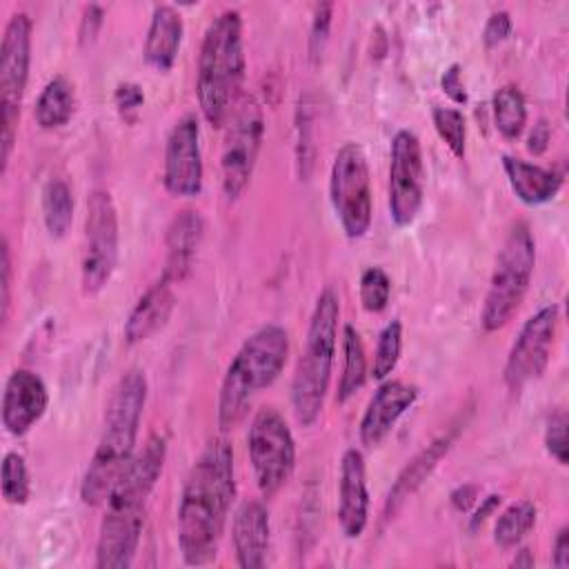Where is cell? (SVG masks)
Returning <instances> with one entry per match:
<instances>
[{
	"instance_id": "cell-25",
	"label": "cell",
	"mask_w": 569,
	"mask_h": 569,
	"mask_svg": "<svg viewBox=\"0 0 569 569\" xmlns=\"http://www.w3.org/2000/svg\"><path fill=\"white\" fill-rule=\"evenodd\" d=\"M76 111V89H73V82L64 76H56L51 78L38 100H36V109H33V116H36V122L40 129H58V127H64L71 116Z\"/></svg>"
},
{
	"instance_id": "cell-13",
	"label": "cell",
	"mask_w": 569,
	"mask_h": 569,
	"mask_svg": "<svg viewBox=\"0 0 569 569\" xmlns=\"http://www.w3.org/2000/svg\"><path fill=\"white\" fill-rule=\"evenodd\" d=\"M425 198L422 147L413 131L400 129L389 153V216L396 227H409Z\"/></svg>"
},
{
	"instance_id": "cell-18",
	"label": "cell",
	"mask_w": 569,
	"mask_h": 569,
	"mask_svg": "<svg viewBox=\"0 0 569 569\" xmlns=\"http://www.w3.org/2000/svg\"><path fill=\"white\" fill-rule=\"evenodd\" d=\"M369 520V489L365 456L351 447L340 458L338 473V522L347 538H360Z\"/></svg>"
},
{
	"instance_id": "cell-2",
	"label": "cell",
	"mask_w": 569,
	"mask_h": 569,
	"mask_svg": "<svg viewBox=\"0 0 569 569\" xmlns=\"http://www.w3.org/2000/svg\"><path fill=\"white\" fill-rule=\"evenodd\" d=\"M167 458V438L153 433L142 451L131 458L124 471L113 482L107 500L104 516L98 531L96 567L98 569H127L131 567L142 527L149 496L162 473Z\"/></svg>"
},
{
	"instance_id": "cell-38",
	"label": "cell",
	"mask_w": 569,
	"mask_h": 569,
	"mask_svg": "<svg viewBox=\"0 0 569 569\" xmlns=\"http://www.w3.org/2000/svg\"><path fill=\"white\" fill-rule=\"evenodd\" d=\"M102 20H104L102 7H98V4H87L84 7L82 18H80V29H78V42L82 47H87V44H91L96 40V36L100 33Z\"/></svg>"
},
{
	"instance_id": "cell-8",
	"label": "cell",
	"mask_w": 569,
	"mask_h": 569,
	"mask_svg": "<svg viewBox=\"0 0 569 569\" xmlns=\"http://www.w3.org/2000/svg\"><path fill=\"white\" fill-rule=\"evenodd\" d=\"M31 64V18L18 11L9 18L0 44V104H2V173L16 142L22 98Z\"/></svg>"
},
{
	"instance_id": "cell-9",
	"label": "cell",
	"mask_w": 569,
	"mask_h": 569,
	"mask_svg": "<svg viewBox=\"0 0 569 569\" xmlns=\"http://www.w3.org/2000/svg\"><path fill=\"white\" fill-rule=\"evenodd\" d=\"M247 451L262 498H273L296 467V440L278 409L262 407L256 411L247 433Z\"/></svg>"
},
{
	"instance_id": "cell-12",
	"label": "cell",
	"mask_w": 569,
	"mask_h": 569,
	"mask_svg": "<svg viewBox=\"0 0 569 569\" xmlns=\"http://www.w3.org/2000/svg\"><path fill=\"white\" fill-rule=\"evenodd\" d=\"M120 231L118 211L107 189H93L87 198L84 244L80 262V282L87 296L98 293L111 280L118 264Z\"/></svg>"
},
{
	"instance_id": "cell-19",
	"label": "cell",
	"mask_w": 569,
	"mask_h": 569,
	"mask_svg": "<svg viewBox=\"0 0 569 569\" xmlns=\"http://www.w3.org/2000/svg\"><path fill=\"white\" fill-rule=\"evenodd\" d=\"M269 511L262 500H244L231 522V540L236 560L242 569H260L267 562L269 551Z\"/></svg>"
},
{
	"instance_id": "cell-11",
	"label": "cell",
	"mask_w": 569,
	"mask_h": 569,
	"mask_svg": "<svg viewBox=\"0 0 569 569\" xmlns=\"http://www.w3.org/2000/svg\"><path fill=\"white\" fill-rule=\"evenodd\" d=\"M329 200L347 238H362L371 227L373 200L367 156L360 144L338 149L329 173Z\"/></svg>"
},
{
	"instance_id": "cell-31",
	"label": "cell",
	"mask_w": 569,
	"mask_h": 569,
	"mask_svg": "<svg viewBox=\"0 0 569 569\" xmlns=\"http://www.w3.org/2000/svg\"><path fill=\"white\" fill-rule=\"evenodd\" d=\"M0 487L2 498L9 505H24L31 496V482H29V469L18 451H7L2 458V471H0Z\"/></svg>"
},
{
	"instance_id": "cell-35",
	"label": "cell",
	"mask_w": 569,
	"mask_h": 569,
	"mask_svg": "<svg viewBox=\"0 0 569 569\" xmlns=\"http://www.w3.org/2000/svg\"><path fill=\"white\" fill-rule=\"evenodd\" d=\"M545 447H547V453L558 465H567V413L562 409L553 411L547 420Z\"/></svg>"
},
{
	"instance_id": "cell-3",
	"label": "cell",
	"mask_w": 569,
	"mask_h": 569,
	"mask_svg": "<svg viewBox=\"0 0 569 569\" xmlns=\"http://www.w3.org/2000/svg\"><path fill=\"white\" fill-rule=\"evenodd\" d=\"M147 378L140 369H129L118 378L104 409L98 447L80 485V498L84 505H102L118 476L131 462L140 418L147 405Z\"/></svg>"
},
{
	"instance_id": "cell-6",
	"label": "cell",
	"mask_w": 569,
	"mask_h": 569,
	"mask_svg": "<svg viewBox=\"0 0 569 569\" xmlns=\"http://www.w3.org/2000/svg\"><path fill=\"white\" fill-rule=\"evenodd\" d=\"M340 300L338 293L327 287L316 298L302 353L298 358L291 380V407L302 427H311L325 407V396L331 382L336 338H338Z\"/></svg>"
},
{
	"instance_id": "cell-5",
	"label": "cell",
	"mask_w": 569,
	"mask_h": 569,
	"mask_svg": "<svg viewBox=\"0 0 569 569\" xmlns=\"http://www.w3.org/2000/svg\"><path fill=\"white\" fill-rule=\"evenodd\" d=\"M289 356V333L280 325H262L256 329L231 358L220 393H218V427L220 431L236 429L253 398L271 387L284 369Z\"/></svg>"
},
{
	"instance_id": "cell-27",
	"label": "cell",
	"mask_w": 569,
	"mask_h": 569,
	"mask_svg": "<svg viewBox=\"0 0 569 569\" xmlns=\"http://www.w3.org/2000/svg\"><path fill=\"white\" fill-rule=\"evenodd\" d=\"M42 220L51 238H64L73 222V193L62 178H51L42 187Z\"/></svg>"
},
{
	"instance_id": "cell-10",
	"label": "cell",
	"mask_w": 569,
	"mask_h": 569,
	"mask_svg": "<svg viewBox=\"0 0 569 569\" xmlns=\"http://www.w3.org/2000/svg\"><path fill=\"white\" fill-rule=\"evenodd\" d=\"M224 124L220 178L224 198L233 202L244 193L262 147L264 116L260 102L253 96H242Z\"/></svg>"
},
{
	"instance_id": "cell-32",
	"label": "cell",
	"mask_w": 569,
	"mask_h": 569,
	"mask_svg": "<svg viewBox=\"0 0 569 569\" xmlns=\"http://www.w3.org/2000/svg\"><path fill=\"white\" fill-rule=\"evenodd\" d=\"M431 120L440 140L449 147V151L456 158L462 160L467 149V120L462 111L456 107H433Z\"/></svg>"
},
{
	"instance_id": "cell-44",
	"label": "cell",
	"mask_w": 569,
	"mask_h": 569,
	"mask_svg": "<svg viewBox=\"0 0 569 569\" xmlns=\"http://www.w3.org/2000/svg\"><path fill=\"white\" fill-rule=\"evenodd\" d=\"M551 565L558 569L569 567V527H560L556 540H553V553H551Z\"/></svg>"
},
{
	"instance_id": "cell-45",
	"label": "cell",
	"mask_w": 569,
	"mask_h": 569,
	"mask_svg": "<svg viewBox=\"0 0 569 569\" xmlns=\"http://www.w3.org/2000/svg\"><path fill=\"white\" fill-rule=\"evenodd\" d=\"M511 565H513V567H533V556H531V551H529L527 547H525V549H520Z\"/></svg>"
},
{
	"instance_id": "cell-1",
	"label": "cell",
	"mask_w": 569,
	"mask_h": 569,
	"mask_svg": "<svg viewBox=\"0 0 569 569\" xmlns=\"http://www.w3.org/2000/svg\"><path fill=\"white\" fill-rule=\"evenodd\" d=\"M233 496V449L224 438H211L191 465L178 502V547L187 565L216 558Z\"/></svg>"
},
{
	"instance_id": "cell-24",
	"label": "cell",
	"mask_w": 569,
	"mask_h": 569,
	"mask_svg": "<svg viewBox=\"0 0 569 569\" xmlns=\"http://www.w3.org/2000/svg\"><path fill=\"white\" fill-rule=\"evenodd\" d=\"M502 169L516 198L529 207L553 200L562 187V176L558 171L531 164L513 156H502Z\"/></svg>"
},
{
	"instance_id": "cell-40",
	"label": "cell",
	"mask_w": 569,
	"mask_h": 569,
	"mask_svg": "<svg viewBox=\"0 0 569 569\" xmlns=\"http://www.w3.org/2000/svg\"><path fill=\"white\" fill-rule=\"evenodd\" d=\"M0 271H2V284H0V307H2V320L9 316V291H11V251L7 238H2V249H0Z\"/></svg>"
},
{
	"instance_id": "cell-15",
	"label": "cell",
	"mask_w": 569,
	"mask_h": 569,
	"mask_svg": "<svg viewBox=\"0 0 569 569\" xmlns=\"http://www.w3.org/2000/svg\"><path fill=\"white\" fill-rule=\"evenodd\" d=\"M202 176L200 124L196 113H184L176 120L167 136L162 184L176 198H193L202 191Z\"/></svg>"
},
{
	"instance_id": "cell-22",
	"label": "cell",
	"mask_w": 569,
	"mask_h": 569,
	"mask_svg": "<svg viewBox=\"0 0 569 569\" xmlns=\"http://www.w3.org/2000/svg\"><path fill=\"white\" fill-rule=\"evenodd\" d=\"M176 307L173 282L160 276L133 305L124 322V340L129 345H138L156 336L171 318Z\"/></svg>"
},
{
	"instance_id": "cell-16",
	"label": "cell",
	"mask_w": 569,
	"mask_h": 569,
	"mask_svg": "<svg viewBox=\"0 0 569 569\" xmlns=\"http://www.w3.org/2000/svg\"><path fill=\"white\" fill-rule=\"evenodd\" d=\"M49 391L42 378L29 369L9 373L2 393V427L11 436H24L47 411Z\"/></svg>"
},
{
	"instance_id": "cell-4",
	"label": "cell",
	"mask_w": 569,
	"mask_h": 569,
	"mask_svg": "<svg viewBox=\"0 0 569 569\" xmlns=\"http://www.w3.org/2000/svg\"><path fill=\"white\" fill-rule=\"evenodd\" d=\"M244 67L242 16L236 9H227L209 22L198 53L196 96L211 127H222L242 98Z\"/></svg>"
},
{
	"instance_id": "cell-21",
	"label": "cell",
	"mask_w": 569,
	"mask_h": 569,
	"mask_svg": "<svg viewBox=\"0 0 569 569\" xmlns=\"http://www.w3.org/2000/svg\"><path fill=\"white\" fill-rule=\"evenodd\" d=\"M456 433L447 431L438 436L431 445L420 449L398 473L396 482L391 485L387 498H385V520H391L402 505L422 487V482L431 476V471L438 467V462L447 456V451L453 445Z\"/></svg>"
},
{
	"instance_id": "cell-37",
	"label": "cell",
	"mask_w": 569,
	"mask_h": 569,
	"mask_svg": "<svg viewBox=\"0 0 569 569\" xmlns=\"http://www.w3.org/2000/svg\"><path fill=\"white\" fill-rule=\"evenodd\" d=\"M513 29V22H511V16L509 11H493L487 22H485V29H482V42L487 49H493L498 47L500 42H505L509 38Z\"/></svg>"
},
{
	"instance_id": "cell-43",
	"label": "cell",
	"mask_w": 569,
	"mask_h": 569,
	"mask_svg": "<svg viewBox=\"0 0 569 569\" xmlns=\"http://www.w3.org/2000/svg\"><path fill=\"white\" fill-rule=\"evenodd\" d=\"M476 498H478V487L476 485H458L453 491H451V496H449V500H451V507L456 509V511H469L473 505H476Z\"/></svg>"
},
{
	"instance_id": "cell-20",
	"label": "cell",
	"mask_w": 569,
	"mask_h": 569,
	"mask_svg": "<svg viewBox=\"0 0 569 569\" xmlns=\"http://www.w3.org/2000/svg\"><path fill=\"white\" fill-rule=\"evenodd\" d=\"M202 236H204V220L200 211L182 209L180 213L173 216L164 236L167 258H164L162 276L169 282L173 284L182 282L191 273Z\"/></svg>"
},
{
	"instance_id": "cell-14",
	"label": "cell",
	"mask_w": 569,
	"mask_h": 569,
	"mask_svg": "<svg viewBox=\"0 0 569 569\" xmlns=\"http://www.w3.org/2000/svg\"><path fill=\"white\" fill-rule=\"evenodd\" d=\"M560 320L558 305H545L533 316H529L516 336L507 362H505V385L509 391H520L531 380H538L551 358V347L556 340Z\"/></svg>"
},
{
	"instance_id": "cell-42",
	"label": "cell",
	"mask_w": 569,
	"mask_h": 569,
	"mask_svg": "<svg viewBox=\"0 0 569 569\" xmlns=\"http://www.w3.org/2000/svg\"><path fill=\"white\" fill-rule=\"evenodd\" d=\"M549 140H551V129L545 120H538L527 138V149L533 153V156H542L549 147Z\"/></svg>"
},
{
	"instance_id": "cell-33",
	"label": "cell",
	"mask_w": 569,
	"mask_h": 569,
	"mask_svg": "<svg viewBox=\"0 0 569 569\" xmlns=\"http://www.w3.org/2000/svg\"><path fill=\"white\" fill-rule=\"evenodd\" d=\"M391 298V278L382 267H367L360 276V302L369 313L387 309Z\"/></svg>"
},
{
	"instance_id": "cell-17",
	"label": "cell",
	"mask_w": 569,
	"mask_h": 569,
	"mask_svg": "<svg viewBox=\"0 0 569 569\" xmlns=\"http://www.w3.org/2000/svg\"><path fill=\"white\" fill-rule=\"evenodd\" d=\"M418 387L402 380H382L367 402L360 418V442L365 447H378L396 427L407 409L418 400Z\"/></svg>"
},
{
	"instance_id": "cell-30",
	"label": "cell",
	"mask_w": 569,
	"mask_h": 569,
	"mask_svg": "<svg viewBox=\"0 0 569 569\" xmlns=\"http://www.w3.org/2000/svg\"><path fill=\"white\" fill-rule=\"evenodd\" d=\"M400 351H402V322L398 318H393L382 327V331L378 336L373 365H371L373 380L382 382L391 376V371L396 369V365L400 360Z\"/></svg>"
},
{
	"instance_id": "cell-23",
	"label": "cell",
	"mask_w": 569,
	"mask_h": 569,
	"mask_svg": "<svg viewBox=\"0 0 569 569\" xmlns=\"http://www.w3.org/2000/svg\"><path fill=\"white\" fill-rule=\"evenodd\" d=\"M182 33H184V24H182L180 13L173 7H169V4L153 7L144 47H142L144 62L151 69L167 73L178 58Z\"/></svg>"
},
{
	"instance_id": "cell-29",
	"label": "cell",
	"mask_w": 569,
	"mask_h": 569,
	"mask_svg": "<svg viewBox=\"0 0 569 569\" xmlns=\"http://www.w3.org/2000/svg\"><path fill=\"white\" fill-rule=\"evenodd\" d=\"M538 509L529 500L511 502L493 525V542L500 549H513L522 542V538L533 529Z\"/></svg>"
},
{
	"instance_id": "cell-39",
	"label": "cell",
	"mask_w": 569,
	"mask_h": 569,
	"mask_svg": "<svg viewBox=\"0 0 569 569\" xmlns=\"http://www.w3.org/2000/svg\"><path fill=\"white\" fill-rule=\"evenodd\" d=\"M440 87L447 93V98L456 104H465L467 102V89L462 82V67L458 62L449 64L445 69V73L440 76Z\"/></svg>"
},
{
	"instance_id": "cell-41",
	"label": "cell",
	"mask_w": 569,
	"mask_h": 569,
	"mask_svg": "<svg viewBox=\"0 0 569 569\" xmlns=\"http://www.w3.org/2000/svg\"><path fill=\"white\" fill-rule=\"evenodd\" d=\"M502 496L500 493H489L487 498L480 500V505L473 509V513L469 516V531H476L478 527H482V522L500 507Z\"/></svg>"
},
{
	"instance_id": "cell-28",
	"label": "cell",
	"mask_w": 569,
	"mask_h": 569,
	"mask_svg": "<svg viewBox=\"0 0 569 569\" xmlns=\"http://www.w3.org/2000/svg\"><path fill=\"white\" fill-rule=\"evenodd\" d=\"M493 122L502 138L516 140L527 124V102L522 91L516 84H502L496 89L493 100Z\"/></svg>"
},
{
	"instance_id": "cell-26",
	"label": "cell",
	"mask_w": 569,
	"mask_h": 569,
	"mask_svg": "<svg viewBox=\"0 0 569 569\" xmlns=\"http://www.w3.org/2000/svg\"><path fill=\"white\" fill-rule=\"evenodd\" d=\"M342 373L338 382V402H347L351 396H356L365 380H367V356L365 345L353 325L342 327Z\"/></svg>"
},
{
	"instance_id": "cell-36",
	"label": "cell",
	"mask_w": 569,
	"mask_h": 569,
	"mask_svg": "<svg viewBox=\"0 0 569 569\" xmlns=\"http://www.w3.org/2000/svg\"><path fill=\"white\" fill-rule=\"evenodd\" d=\"M113 104L124 120H133L140 107L144 104L142 87L136 82H120L113 91Z\"/></svg>"
},
{
	"instance_id": "cell-7",
	"label": "cell",
	"mask_w": 569,
	"mask_h": 569,
	"mask_svg": "<svg viewBox=\"0 0 569 569\" xmlns=\"http://www.w3.org/2000/svg\"><path fill=\"white\" fill-rule=\"evenodd\" d=\"M533 267L536 240L529 224L525 220H518L509 229L496 256V267L480 311V325L485 331H498L513 318L529 289Z\"/></svg>"
},
{
	"instance_id": "cell-34",
	"label": "cell",
	"mask_w": 569,
	"mask_h": 569,
	"mask_svg": "<svg viewBox=\"0 0 569 569\" xmlns=\"http://www.w3.org/2000/svg\"><path fill=\"white\" fill-rule=\"evenodd\" d=\"M331 16H333V4L331 2H320L313 9V20L309 29V56L313 62L322 58L325 44L329 40V29H331Z\"/></svg>"
}]
</instances>
